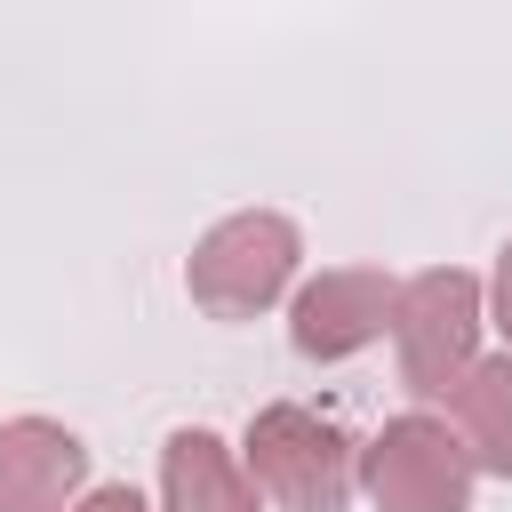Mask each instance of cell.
<instances>
[{"mask_svg":"<svg viewBox=\"0 0 512 512\" xmlns=\"http://www.w3.org/2000/svg\"><path fill=\"white\" fill-rule=\"evenodd\" d=\"M480 328H488V288L464 264H432V272L400 280L392 352H400V384L416 392V408H440L464 392V376L488 360Z\"/></svg>","mask_w":512,"mask_h":512,"instance_id":"obj_1","label":"cell"},{"mask_svg":"<svg viewBox=\"0 0 512 512\" xmlns=\"http://www.w3.org/2000/svg\"><path fill=\"white\" fill-rule=\"evenodd\" d=\"M240 464H248V480H256V496L272 512H344L360 448L344 440L336 416H320L304 400H272V408L248 416Z\"/></svg>","mask_w":512,"mask_h":512,"instance_id":"obj_2","label":"cell"},{"mask_svg":"<svg viewBox=\"0 0 512 512\" xmlns=\"http://www.w3.org/2000/svg\"><path fill=\"white\" fill-rule=\"evenodd\" d=\"M296 264H304V232L280 208H240L200 232V248L184 264V296L208 320H256L296 288Z\"/></svg>","mask_w":512,"mask_h":512,"instance_id":"obj_3","label":"cell"},{"mask_svg":"<svg viewBox=\"0 0 512 512\" xmlns=\"http://www.w3.org/2000/svg\"><path fill=\"white\" fill-rule=\"evenodd\" d=\"M472 480L480 472H472L456 424L432 408L384 416L376 440L360 448V488L376 512H472Z\"/></svg>","mask_w":512,"mask_h":512,"instance_id":"obj_4","label":"cell"},{"mask_svg":"<svg viewBox=\"0 0 512 512\" xmlns=\"http://www.w3.org/2000/svg\"><path fill=\"white\" fill-rule=\"evenodd\" d=\"M392 312H400V280L392 272H376V264H328V272H312L288 296V344H296V360L336 368V360L384 344Z\"/></svg>","mask_w":512,"mask_h":512,"instance_id":"obj_5","label":"cell"},{"mask_svg":"<svg viewBox=\"0 0 512 512\" xmlns=\"http://www.w3.org/2000/svg\"><path fill=\"white\" fill-rule=\"evenodd\" d=\"M88 496V440L48 416L0 424V512H72Z\"/></svg>","mask_w":512,"mask_h":512,"instance_id":"obj_6","label":"cell"},{"mask_svg":"<svg viewBox=\"0 0 512 512\" xmlns=\"http://www.w3.org/2000/svg\"><path fill=\"white\" fill-rule=\"evenodd\" d=\"M160 512H264L248 464L208 424H176L160 440Z\"/></svg>","mask_w":512,"mask_h":512,"instance_id":"obj_7","label":"cell"},{"mask_svg":"<svg viewBox=\"0 0 512 512\" xmlns=\"http://www.w3.org/2000/svg\"><path fill=\"white\" fill-rule=\"evenodd\" d=\"M448 424H456L472 472L512 480V352H488V360L464 376V392L448 400Z\"/></svg>","mask_w":512,"mask_h":512,"instance_id":"obj_8","label":"cell"},{"mask_svg":"<svg viewBox=\"0 0 512 512\" xmlns=\"http://www.w3.org/2000/svg\"><path fill=\"white\" fill-rule=\"evenodd\" d=\"M488 320H496V336H504V352H512V240L496 248V280H488Z\"/></svg>","mask_w":512,"mask_h":512,"instance_id":"obj_9","label":"cell"},{"mask_svg":"<svg viewBox=\"0 0 512 512\" xmlns=\"http://www.w3.org/2000/svg\"><path fill=\"white\" fill-rule=\"evenodd\" d=\"M72 512H152V504H144V496H136L128 480H112V488H88V496H80Z\"/></svg>","mask_w":512,"mask_h":512,"instance_id":"obj_10","label":"cell"}]
</instances>
